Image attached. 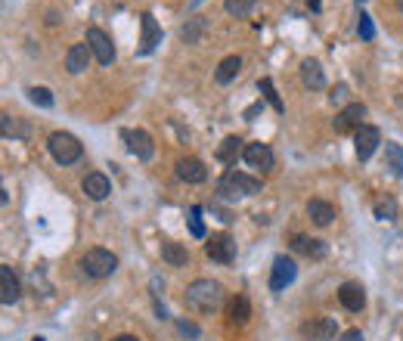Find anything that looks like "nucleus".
<instances>
[{
	"label": "nucleus",
	"mask_w": 403,
	"mask_h": 341,
	"mask_svg": "<svg viewBox=\"0 0 403 341\" xmlns=\"http://www.w3.org/2000/svg\"><path fill=\"white\" fill-rule=\"evenodd\" d=\"M31 341H44V338H31Z\"/></svg>",
	"instance_id": "a19ab883"
},
{
	"label": "nucleus",
	"mask_w": 403,
	"mask_h": 341,
	"mask_svg": "<svg viewBox=\"0 0 403 341\" xmlns=\"http://www.w3.org/2000/svg\"><path fill=\"white\" fill-rule=\"evenodd\" d=\"M81 190L87 193V199H93V202H103L106 195L112 193V183H109V177H106V174L93 171V174H87V177H84Z\"/></svg>",
	"instance_id": "2eb2a0df"
},
{
	"label": "nucleus",
	"mask_w": 403,
	"mask_h": 341,
	"mask_svg": "<svg viewBox=\"0 0 403 341\" xmlns=\"http://www.w3.org/2000/svg\"><path fill=\"white\" fill-rule=\"evenodd\" d=\"M115 267H118V258H115L112 251H106V249H90L87 255L81 258V270L93 279L109 277V273H115Z\"/></svg>",
	"instance_id": "20e7f679"
},
{
	"label": "nucleus",
	"mask_w": 403,
	"mask_h": 341,
	"mask_svg": "<svg viewBox=\"0 0 403 341\" xmlns=\"http://www.w3.org/2000/svg\"><path fill=\"white\" fill-rule=\"evenodd\" d=\"M295 273H298V267H295L292 258H283L279 255L273 260V273H270V288L273 292H283L285 286H292L295 282Z\"/></svg>",
	"instance_id": "9d476101"
},
{
	"label": "nucleus",
	"mask_w": 403,
	"mask_h": 341,
	"mask_svg": "<svg viewBox=\"0 0 403 341\" xmlns=\"http://www.w3.org/2000/svg\"><path fill=\"white\" fill-rule=\"evenodd\" d=\"M218 190H220V195H227V199H239V195H257V193H261V180H257V177H248V174H242V171H227L224 177H220Z\"/></svg>",
	"instance_id": "f03ea898"
},
{
	"label": "nucleus",
	"mask_w": 403,
	"mask_h": 341,
	"mask_svg": "<svg viewBox=\"0 0 403 341\" xmlns=\"http://www.w3.org/2000/svg\"><path fill=\"white\" fill-rule=\"evenodd\" d=\"M0 130H3V137L6 140H28V134H31V130H28V125H22V121L19 118H13V115H3V118H0Z\"/></svg>",
	"instance_id": "b1692460"
},
{
	"label": "nucleus",
	"mask_w": 403,
	"mask_h": 341,
	"mask_svg": "<svg viewBox=\"0 0 403 341\" xmlns=\"http://www.w3.org/2000/svg\"><path fill=\"white\" fill-rule=\"evenodd\" d=\"M205 28V19H192L190 25H183V41L186 43H199V32Z\"/></svg>",
	"instance_id": "72a5a7b5"
},
{
	"label": "nucleus",
	"mask_w": 403,
	"mask_h": 341,
	"mask_svg": "<svg viewBox=\"0 0 403 341\" xmlns=\"http://www.w3.org/2000/svg\"><path fill=\"white\" fill-rule=\"evenodd\" d=\"M190 233L196 239H205V223H202V208L199 205L190 208Z\"/></svg>",
	"instance_id": "2f4dec72"
},
{
	"label": "nucleus",
	"mask_w": 403,
	"mask_h": 341,
	"mask_svg": "<svg viewBox=\"0 0 403 341\" xmlns=\"http://www.w3.org/2000/svg\"><path fill=\"white\" fill-rule=\"evenodd\" d=\"M301 81H304V87H311V90H323V87H326V75H323L320 60L301 62Z\"/></svg>",
	"instance_id": "6ab92c4d"
},
{
	"label": "nucleus",
	"mask_w": 403,
	"mask_h": 341,
	"mask_svg": "<svg viewBox=\"0 0 403 341\" xmlns=\"http://www.w3.org/2000/svg\"><path fill=\"white\" fill-rule=\"evenodd\" d=\"M341 341H363V332H360V329H348L341 335Z\"/></svg>",
	"instance_id": "c9c22d12"
},
{
	"label": "nucleus",
	"mask_w": 403,
	"mask_h": 341,
	"mask_svg": "<svg viewBox=\"0 0 403 341\" xmlns=\"http://www.w3.org/2000/svg\"><path fill=\"white\" fill-rule=\"evenodd\" d=\"M397 6H400V13H403V0H397Z\"/></svg>",
	"instance_id": "ea45409f"
},
{
	"label": "nucleus",
	"mask_w": 403,
	"mask_h": 341,
	"mask_svg": "<svg viewBox=\"0 0 403 341\" xmlns=\"http://www.w3.org/2000/svg\"><path fill=\"white\" fill-rule=\"evenodd\" d=\"M338 301H341L344 310H351V314H360V310L366 307L363 286H360V282H344V286L338 288Z\"/></svg>",
	"instance_id": "ddd939ff"
},
{
	"label": "nucleus",
	"mask_w": 403,
	"mask_h": 341,
	"mask_svg": "<svg viewBox=\"0 0 403 341\" xmlns=\"http://www.w3.org/2000/svg\"><path fill=\"white\" fill-rule=\"evenodd\" d=\"M227 13H229V16H236V19H239V16H248V13L251 10H255V0H227Z\"/></svg>",
	"instance_id": "c756f323"
},
{
	"label": "nucleus",
	"mask_w": 403,
	"mask_h": 341,
	"mask_svg": "<svg viewBox=\"0 0 403 341\" xmlns=\"http://www.w3.org/2000/svg\"><path fill=\"white\" fill-rule=\"evenodd\" d=\"M121 137L127 140V149L134 152L140 162H149L155 155V146H153V137L146 130H121Z\"/></svg>",
	"instance_id": "9b49d317"
},
{
	"label": "nucleus",
	"mask_w": 403,
	"mask_h": 341,
	"mask_svg": "<svg viewBox=\"0 0 403 341\" xmlns=\"http://www.w3.org/2000/svg\"><path fill=\"white\" fill-rule=\"evenodd\" d=\"M47 149H50V155H53L59 165H75L78 158L84 155V146H81V143H78V137L62 134V130H56V134H50Z\"/></svg>",
	"instance_id": "7ed1b4c3"
},
{
	"label": "nucleus",
	"mask_w": 403,
	"mask_h": 341,
	"mask_svg": "<svg viewBox=\"0 0 403 341\" xmlns=\"http://www.w3.org/2000/svg\"><path fill=\"white\" fill-rule=\"evenodd\" d=\"M385 162L397 177H403V146L400 143H385Z\"/></svg>",
	"instance_id": "bb28decb"
},
{
	"label": "nucleus",
	"mask_w": 403,
	"mask_h": 341,
	"mask_svg": "<svg viewBox=\"0 0 403 341\" xmlns=\"http://www.w3.org/2000/svg\"><path fill=\"white\" fill-rule=\"evenodd\" d=\"M205 255L211 260H218V264H233L236 260V242L233 236L227 233H211V239L205 242Z\"/></svg>",
	"instance_id": "39448f33"
},
{
	"label": "nucleus",
	"mask_w": 403,
	"mask_h": 341,
	"mask_svg": "<svg viewBox=\"0 0 403 341\" xmlns=\"http://www.w3.org/2000/svg\"><path fill=\"white\" fill-rule=\"evenodd\" d=\"M376 217L379 221H397V202L388 195V199H379L376 202Z\"/></svg>",
	"instance_id": "c85d7f7f"
},
{
	"label": "nucleus",
	"mask_w": 403,
	"mask_h": 341,
	"mask_svg": "<svg viewBox=\"0 0 403 341\" xmlns=\"http://www.w3.org/2000/svg\"><path fill=\"white\" fill-rule=\"evenodd\" d=\"M239 152H242V140H239V137H227V140H224V143H220V146H218V162H224V165H233Z\"/></svg>",
	"instance_id": "a878e982"
},
{
	"label": "nucleus",
	"mask_w": 403,
	"mask_h": 341,
	"mask_svg": "<svg viewBox=\"0 0 403 341\" xmlns=\"http://www.w3.org/2000/svg\"><path fill=\"white\" fill-rule=\"evenodd\" d=\"M360 4H363V0H360Z\"/></svg>",
	"instance_id": "79ce46f5"
},
{
	"label": "nucleus",
	"mask_w": 403,
	"mask_h": 341,
	"mask_svg": "<svg viewBox=\"0 0 403 341\" xmlns=\"http://www.w3.org/2000/svg\"><path fill=\"white\" fill-rule=\"evenodd\" d=\"M87 47H90V53L97 56V62L99 65H112L115 60V47H112V41H109V34L103 32V28H87Z\"/></svg>",
	"instance_id": "423d86ee"
},
{
	"label": "nucleus",
	"mask_w": 403,
	"mask_h": 341,
	"mask_svg": "<svg viewBox=\"0 0 403 341\" xmlns=\"http://www.w3.org/2000/svg\"><path fill=\"white\" fill-rule=\"evenodd\" d=\"M162 260L168 267H186L190 264V251L180 242H162Z\"/></svg>",
	"instance_id": "4be33fe9"
},
{
	"label": "nucleus",
	"mask_w": 403,
	"mask_h": 341,
	"mask_svg": "<svg viewBox=\"0 0 403 341\" xmlns=\"http://www.w3.org/2000/svg\"><path fill=\"white\" fill-rule=\"evenodd\" d=\"M257 90L264 93V99H267V103H270L273 109H276V112H285L283 99H279V93H276V87H273L270 78H261V81H257Z\"/></svg>",
	"instance_id": "cd10ccee"
},
{
	"label": "nucleus",
	"mask_w": 403,
	"mask_h": 341,
	"mask_svg": "<svg viewBox=\"0 0 403 341\" xmlns=\"http://www.w3.org/2000/svg\"><path fill=\"white\" fill-rule=\"evenodd\" d=\"M239 71H242V60H239V56H227V60L218 65L214 78H218V84H229L236 75H239Z\"/></svg>",
	"instance_id": "393cba45"
},
{
	"label": "nucleus",
	"mask_w": 403,
	"mask_h": 341,
	"mask_svg": "<svg viewBox=\"0 0 403 341\" xmlns=\"http://www.w3.org/2000/svg\"><path fill=\"white\" fill-rule=\"evenodd\" d=\"M363 115H366V106L363 103H351V106H344L341 112L335 115V130L338 134H357L360 127H363Z\"/></svg>",
	"instance_id": "6e6552de"
},
{
	"label": "nucleus",
	"mask_w": 403,
	"mask_h": 341,
	"mask_svg": "<svg viewBox=\"0 0 403 341\" xmlns=\"http://www.w3.org/2000/svg\"><path fill=\"white\" fill-rule=\"evenodd\" d=\"M158 43H162V28H158L153 13H143V16H140V50H136V53L149 56Z\"/></svg>",
	"instance_id": "0eeeda50"
},
{
	"label": "nucleus",
	"mask_w": 403,
	"mask_h": 341,
	"mask_svg": "<svg viewBox=\"0 0 403 341\" xmlns=\"http://www.w3.org/2000/svg\"><path fill=\"white\" fill-rule=\"evenodd\" d=\"M112 341H140V338H136V335H115Z\"/></svg>",
	"instance_id": "4c0bfd02"
},
{
	"label": "nucleus",
	"mask_w": 403,
	"mask_h": 341,
	"mask_svg": "<svg viewBox=\"0 0 403 341\" xmlns=\"http://www.w3.org/2000/svg\"><path fill=\"white\" fill-rule=\"evenodd\" d=\"M87 62H90V47H87V41H84V43H75V47L69 50V56H66V69L71 71V75H81V71L87 69Z\"/></svg>",
	"instance_id": "aec40b11"
},
{
	"label": "nucleus",
	"mask_w": 403,
	"mask_h": 341,
	"mask_svg": "<svg viewBox=\"0 0 403 341\" xmlns=\"http://www.w3.org/2000/svg\"><path fill=\"white\" fill-rule=\"evenodd\" d=\"M357 34H360V38H363V41H372V38H376V25H372V16H366V13H360Z\"/></svg>",
	"instance_id": "473e14b6"
},
{
	"label": "nucleus",
	"mask_w": 403,
	"mask_h": 341,
	"mask_svg": "<svg viewBox=\"0 0 403 341\" xmlns=\"http://www.w3.org/2000/svg\"><path fill=\"white\" fill-rule=\"evenodd\" d=\"M186 301L196 310H202V314H211V310H218L220 301H224V286L211 282V279H196L186 288Z\"/></svg>",
	"instance_id": "f257e3e1"
},
{
	"label": "nucleus",
	"mask_w": 403,
	"mask_h": 341,
	"mask_svg": "<svg viewBox=\"0 0 403 341\" xmlns=\"http://www.w3.org/2000/svg\"><path fill=\"white\" fill-rule=\"evenodd\" d=\"M335 332H338L335 320H332V316H326V320H316L311 326H304V329H301V335L311 338V341H332Z\"/></svg>",
	"instance_id": "f3484780"
},
{
	"label": "nucleus",
	"mask_w": 403,
	"mask_h": 341,
	"mask_svg": "<svg viewBox=\"0 0 403 341\" xmlns=\"http://www.w3.org/2000/svg\"><path fill=\"white\" fill-rule=\"evenodd\" d=\"M379 143H381V134H379V127H372V125H363L354 134V149H357V158L360 162H366V158H372V152L379 149Z\"/></svg>",
	"instance_id": "1a4fd4ad"
},
{
	"label": "nucleus",
	"mask_w": 403,
	"mask_h": 341,
	"mask_svg": "<svg viewBox=\"0 0 403 341\" xmlns=\"http://www.w3.org/2000/svg\"><path fill=\"white\" fill-rule=\"evenodd\" d=\"M28 99L38 103V106H44V109L53 106V93H50L47 87H28Z\"/></svg>",
	"instance_id": "7c9ffc66"
},
{
	"label": "nucleus",
	"mask_w": 403,
	"mask_h": 341,
	"mask_svg": "<svg viewBox=\"0 0 403 341\" xmlns=\"http://www.w3.org/2000/svg\"><path fill=\"white\" fill-rule=\"evenodd\" d=\"M242 158H246L248 168H261V171H270L273 165H276V155H273V149L264 146V143H248V146L242 149Z\"/></svg>",
	"instance_id": "f8f14e48"
},
{
	"label": "nucleus",
	"mask_w": 403,
	"mask_h": 341,
	"mask_svg": "<svg viewBox=\"0 0 403 341\" xmlns=\"http://www.w3.org/2000/svg\"><path fill=\"white\" fill-rule=\"evenodd\" d=\"M227 316H229V323L246 326V323H248V316H251V304H248V298L236 295V298L229 301V307H227Z\"/></svg>",
	"instance_id": "5701e85b"
},
{
	"label": "nucleus",
	"mask_w": 403,
	"mask_h": 341,
	"mask_svg": "<svg viewBox=\"0 0 403 341\" xmlns=\"http://www.w3.org/2000/svg\"><path fill=\"white\" fill-rule=\"evenodd\" d=\"M307 217H311L316 227H329L332 217H335V208L329 205V202H323V199H313V202H307Z\"/></svg>",
	"instance_id": "412c9836"
},
{
	"label": "nucleus",
	"mask_w": 403,
	"mask_h": 341,
	"mask_svg": "<svg viewBox=\"0 0 403 341\" xmlns=\"http://www.w3.org/2000/svg\"><path fill=\"white\" fill-rule=\"evenodd\" d=\"M344 97H348V87L344 84H338L332 93H329V99H332V103H344Z\"/></svg>",
	"instance_id": "f704fd0d"
},
{
	"label": "nucleus",
	"mask_w": 403,
	"mask_h": 341,
	"mask_svg": "<svg viewBox=\"0 0 403 341\" xmlns=\"http://www.w3.org/2000/svg\"><path fill=\"white\" fill-rule=\"evenodd\" d=\"M177 177L183 180V183H205L208 168L199 162V158H180V162H177Z\"/></svg>",
	"instance_id": "4468645a"
},
{
	"label": "nucleus",
	"mask_w": 403,
	"mask_h": 341,
	"mask_svg": "<svg viewBox=\"0 0 403 341\" xmlns=\"http://www.w3.org/2000/svg\"><path fill=\"white\" fill-rule=\"evenodd\" d=\"M261 109H264L261 103H255V106H248V109H246V121H255V115H257V112H261Z\"/></svg>",
	"instance_id": "e433bc0d"
},
{
	"label": "nucleus",
	"mask_w": 403,
	"mask_h": 341,
	"mask_svg": "<svg viewBox=\"0 0 403 341\" xmlns=\"http://www.w3.org/2000/svg\"><path fill=\"white\" fill-rule=\"evenodd\" d=\"M19 279L13 277V267H0V301L3 304H16L19 301Z\"/></svg>",
	"instance_id": "a211bd4d"
},
{
	"label": "nucleus",
	"mask_w": 403,
	"mask_h": 341,
	"mask_svg": "<svg viewBox=\"0 0 403 341\" xmlns=\"http://www.w3.org/2000/svg\"><path fill=\"white\" fill-rule=\"evenodd\" d=\"M292 249L298 251V255H304V258H311V260H320V258H326V242L323 239H311V236H292Z\"/></svg>",
	"instance_id": "dca6fc26"
},
{
	"label": "nucleus",
	"mask_w": 403,
	"mask_h": 341,
	"mask_svg": "<svg viewBox=\"0 0 403 341\" xmlns=\"http://www.w3.org/2000/svg\"><path fill=\"white\" fill-rule=\"evenodd\" d=\"M304 4H307V6H311V10H313V13H316V10H320V0H304Z\"/></svg>",
	"instance_id": "58836bf2"
}]
</instances>
